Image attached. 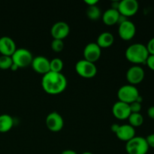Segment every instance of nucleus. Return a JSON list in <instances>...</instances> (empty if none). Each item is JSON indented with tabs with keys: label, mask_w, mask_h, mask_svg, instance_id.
<instances>
[{
	"label": "nucleus",
	"mask_w": 154,
	"mask_h": 154,
	"mask_svg": "<svg viewBox=\"0 0 154 154\" xmlns=\"http://www.w3.org/2000/svg\"><path fill=\"white\" fill-rule=\"evenodd\" d=\"M42 86L44 90L49 94H59L66 90L67 79L61 72L50 71L42 77Z\"/></svg>",
	"instance_id": "f257e3e1"
},
{
	"label": "nucleus",
	"mask_w": 154,
	"mask_h": 154,
	"mask_svg": "<svg viewBox=\"0 0 154 154\" xmlns=\"http://www.w3.org/2000/svg\"><path fill=\"white\" fill-rule=\"evenodd\" d=\"M149 55L150 54L147 47L141 43H135L129 45L125 52L126 58L135 64H145Z\"/></svg>",
	"instance_id": "f03ea898"
},
{
	"label": "nucleus",
	"mask_w": 154,
	"mask_h": 154,
	"mask_svg": "<svg viewBox=\"0 0 154 154\" xmlns=\"http://www.w3.org/2000/svg\"><path fill=\"white\" fill-rule=\"evenodd\" d=\"M126 150L128 154H147L149 146L145 138L135 136L126 142Z\"/></svg>",
	"instance_id": "7ed1b4c3"
},
{
	"label": "nucleus",
	"mask_w": 154,
	"mask_h": 154,
	"mask_svg": "<svg viewBox=\"0 0 154 154\" xmlns=\"http://www.w3.org/2000/svg\"><path fill=\"white\" fill-rule=\"evenodd\" d=\"M139 96V91L137 87L132 84H126L122 86L117 91V97L119 101L127 104L135 102Z\"/></svg>",
	"instance_id": "20e7f679"
},
{
	"label": "nucleus",
	"mask_w": 154,
	"mask_h": 154,
	"mask_svg": "<svg viewBox=\"0 0 154 154\" xmlns=\"http://www.w3.org/2000/svg\"><path fill=\"white\" fill-rule=\"evenodd\" d=\"M13 63L18 66V68H26L31 65L33 60L32 53L26 48H17L11 56Z\"/></svg>",
	"instance_id": "39448f33"
},
{
	"label": "nucleus",
	"mask_w": 154,
	"mask_h": 154,
	"mask_svg": "<svg viewBox=\"0 0 154 154\" xmlns=\"http://www.w3.org/2000/svg\"><path fill=\"white\" fill-rule=\"evenodd\" d=\"M75 70L77 73L85 78H91L97 73V68L94 63H91L86 60H81L75 64Z\"/></svg>",
	"instance_id": "423d86ee"
},
{
	"label": "nucleus",
	"mask_w": 154,
	"mask_h": 154,
	"mask_svg": "<svg viewBox=\"0 0 154 154\" xmlns=\"http://www.w3.org/2000/svg\"><path fill=\"white\" fill-rule=\"evenodd\" d=\"M139 5L136 0H121L120 1L118 11L123 16H133L138 12Z\"/></svg>",
	"instance_id": "0eeeda50"
},
{
	"label": "nucleus",
	"mask_w": 154,
	"mask_h": 154,
	"mask_svg": "<svg viewBox=\"0 0 154 154\" xmlns=\"http://www.w3.org/2000/svg\"><path fill=\"white\" fill-rule=\"evenodd\" d=\"M46 126L53 132H59L64 126L63 117L56 111L50 113L46 117Z\"/></svg>",
	"instance_id": "6e6552de"
},
{
	"label": "nucleus",
	"mask_w": 154,
	"mask_h": 154,
	"mask_svg": "<svg viewBox=\"0 0 154 154\" xmlns=\"http://www.w3.org/2000/svg\"><path fill=\"white\" fill-rule=\"evenodd\" d=\"M118 33L120 38L123 40H131L133 38L136 33V27L133 22L127 20L122 23L119 24Z\"/></svg>",
	"instance_id": "1a4fd4ad"
},
{
	"label": "nucleus",
	"mask_w": 154,
	"mask_h": 154,
	"mask_svg": "<svg viewBox=\"0 0 154 154\" xmlns=\"http://www.w3.org/2000/svg\"><path fill=\"white\" fill-rule=\"evenodd\" d=\"M102 50L101 48L95 42L87 44L84 49V60L94 63L97 61L101 57Z\"/></svg>",
	"instance_id": "9d476101"
},
{
	"label": "nucleus",
	"mask_w": 154,
	"mask_h": 154,
	"mask_svg": "<svg viewBox=\"0 0 154 154\" xmlns=\"http://www.w3.org/2000/svg\"><path fill=\"white\" fill-rule=\"evenodd\" d=\"M144 70L139 66H133L129 68L126 72V79L132 85L138 84L144 80Z\"/></svg>",
	"instance_id": "9b49d317"
},
{
	"label": "nucleus",
	"mask_w": 154,
	"mask_h": 154,
	"mask_svg": "<svg viewBox=\"0 0 154 154\" xmlns=\"http://www.w3.org/2000/svg\"><path fill=\"white\" fill-rule=\"evenodd\" d=\"M70 32V27L67 23L64 21H58L52 26L51 29V35L55 39H61L66 38Z\"/></svg>",
	"instance_id": "f8f14e48"
},
{
	"label": "nucleus",
	"mask_w": 154,
	"mask_h": 154,
	"mask_svg": "<svg viewBox=\"0 0 154 154\" xmlns=\"http://www.w3.org/2000/svg\"><path fill=\"white\" fill-rule=\"evenodd\" d=\"M112 112L114 117L120 120L128 119L131 114V110L129 104L125 103L121 101H117L112 107Z\"/></svg>",
	"instance_id": "ddd939ff"
},
{
	"label": "nucleus",
	"mask_w": 154,
	"mask_h": 154,
	"mask_svg": "<svg viewBox=\"0 0 154 154\" xmlns=\"http://www.w3.org/2000/svg\"><path fill=\"white\" fill-rule=\"evenodd\" d=\"M31 66L36 72L43 75L50 72V60L43 56L33 58Z\"/></svg>",
	"instance_id": "4468645a"
},
{
	"label": "nucleus",
	"mask_w": 154,
	"mask_h": 154,
	"mask_svg": "<svg viewBox=\"0 0 154 154\" xmlns=\"http://www.w3.org/2000/svg\"><path fill=\"white\" fill-rule=\"evenodd\" d=\"M16 49V44L11 38L8 36L0 38V54L11 57Z\"/></svg>",
	"instance_id": "2eb2a0df"
},
{
	"label": "nucleus",
	"mask_w": 154,
	"mask_h": 154,
	"mask_svg": "<svg viewBox=\"0 0 154 154\" xmlns=\"http://www.w3.org/2000/svg\"><path fill=\"white\" fill-rule=\"evenodd\" d=\"M115 134L119 139L127 142L135 136V129L129 124L120 125Z\"/></svg>",
	"instance_id": "dca6fc26"
},
{
	"label": "nucleus",
	"mask_w": 154,
	"mask_h": 154,
	"mask_svg": "<svg viewBox=\"0 0 154 154\" xmlns=\"http://www.w3.org/2000/svg\"><path fill=\"white\" fill-rule=\"evenodd\" d=\"M119 16H120V13H119L118 10L111 8L103 13L102 20L108 26L114 25V24L117 23Z\"/></svg>",
	"instance_id": "f3484780"
},
{
	"label": "nucleus",
	"mask_w": 154,
	"mask_h": 154,
	"mask_svg": "<svg viewBox=\"0 0 154 154\" xmlns=\"http://www.w3.org/2000/svg\"><path fill=\"white\" fill-rule=\"evenodd\" d=\"M114 41V37L113 34L109 32H102L97 38L96 44L102 48H108L113 45Z\"/></svg>",
	"instance_id": "a211bd4d"
},
{
	"label": "nucleus",
	"mask_w": 154,
	"mask_h": 154,
	"mask_svg": "<svg viewBox=\"0 0 154 154\" xmlns=\"http://www.w3.org/2000/svg\"><path fill=\"white\" fill-rule=\"evenodd\" d=\"M14 120L9 114L0 115V132H7L13 127Z\"/></svg>",
	"instance_id": "6ab92c4d"
},
{
	"label": "nucleus",
	"mask_w": 154,
	"mask_h": 154,
	"mask_svg": "<svg viewBox=\"0 0 154 154\" xmlns=\"http://www.w3.org/2000/svg\"><path fill=\"white\" fill-rule=\"evenodd\" d=\"M129 125L135 127L141 126L144 123V117L141 115V113H131L129 117H128Z\"/></svg>",
	"instance_id": "aec40b11"
},
{
	"label": "nucleus",
	"mask_w": 154,
	"mask_h": 154,
	"mask_svg": "<svg viewBox=\"0 0 154 154\" xmlns=\"http://www.w3.org/2000/svg\"><path fill=\"white\" fill-rule=\"evenodd\" d=\"M87 15L90 20H96L101 17V10L96 5H90L87 7Z\"/></svg>",
	"instance_id": "412c9836"
},
{
	"label": "nucleus",
	"mask_w": 154,
	"mask_h": 154,
	"mask_svg": "<svg viewBox=\"0 0 154 154\" xmlns=\"http://www.w3.org/2000/svg\"><path fill=\"white\" fill-rule=\"evenodd\" d=\"M63 68V62L60 58H54L50 60V71L54 72H61Z\"/></svg>",
	"instance_id": "4be33fe9"
},
{
	"label": "nucleus",
	"mask_w": 154,
	"mask_h": 154,
	"mask_svg": "<svg viewBox=\"0 0 154 154\" xmlns=\"http://www.w3.org/2000/svg\"><path fill=\"white\" fill-rule=\"evenodd\" d=\"M13 64V60L10 56H0V69H8Z\"/></svg>",
	"instance_id": "5701e85b"
},
{
	"label": "nucleus",
	"mask_w": 154,
	"mask_h": 154,
	"mask_svg": "<svg viewBox=\"0 0 154 154\" xmlns=\"http://www.w3.org/2000/svg\"><path fill=\"white\" fill-rule=\"evenodd\" d=\"M51 46L53 51H54L55 52H60L64 48V42L61 39L54 38V40L51 42Z\"/></svg>",
	"instance_id": "b1692460"
},
{
	"label": "nucleus",
	"mask_w": 154,
	"mask_h": 154,
	"mask_svg": "<svg viewBox=\"0 0 154 154\" xmlns=\"http://www.w3.org/2000/svg\"><path fill=\"white\" fill-rule=\"evenodd\" d=\"M131 113H140L141 110V103L138 102L137 101L129 104Z\"/></svg>",
	"instance_id": "393cba45"
},
{
	"label": "nucleus",
	"mask_w": 154,
	"mask_h": 154,
	"mask_svg": "<svg viewBox=\"0 0 154 154\" xmlns=\"http://www.w3.org/2000/svg\"><path fill=\"white\" fill-rule=\"evenodd\" d=\"M147 49L150 55H154V37L152 38L147 45Z\"/></svg>",
	"instance_id": "a878e982"
},
{
	"label": "nucleus",
	"mask_w": 154,
	"mask_h": 154,
	"mask_svg": "<svg viewBox=\"0 0 154 154\" xmlns=\"http://www.w3.org/2000/svg\"><path fill=\"white\" fill-rule=\"evenodd\" d=\"M145 64H147L149 69L154 71V55H149Z\"/></svg>",
	"instance_id": "bb28decb"
},
{
	"label": "nucleus",
	"mask_w": 154,
	"mask_h": 154,
	"mask_svg": "<svg viewBox=\"0 0 154 154\" xmlns=\"http://www.w3.org/2000/svg\"><path fill=\"white\" fill-rule=\"evenodd\" d=\"M145 138L149 147H153V148H154V133L150 134Z\"/></svg>",
	"instance_id": "cd10ccee"
},
{
	"label": "nucleus",
	"mask_w": 154,
	"mask_h": 154,
	"mask_svg": "<svg viewBox=\"0 0 154 154\" xmlns=\"http://www.w3.org/2000/svg\"><path fill=\"white\" fill-rule=\"evenodd\" d=\"M147 115L150 118L154 120V106H150L147 109Z\"/></svg>",
	"instance_id": "c85d7f7f"
},
{
	"label": "nucleus",
	"mask_w": 154,
	"mask_h": 154,
	"mask_svg": "<svg viewBox=\"0 0 154 154\" xmlns=\"http://www.w3.org/2000/svg\"><path fill=\"white\" fill-rule=\"evenodd\" d=\"M119 4H120V2L119 1H114L111 2V8L116 9V10H118Z\"/></svg>",
	"instance_id": "c756f323"
},
{
	"label": "nucleus",
	"mask_w": 154,
	"mask_h": 154,
	"mask_svg": "<svg viewBox=\"0 0 154 154\" xmlns=\"http://www.w3.org/2000/svg\"><path fill=\"white\" fill-rule=\"evenodd\" d=\"M85 2L88 5V6L94 5L97 4L98 0H86Z\"/></svg>",
	"instance_id": "7c9ffc66"
},
{
	"label": "nucleus",
	"mask_w": 154,
	"mask_h": 154,
	"mask_svg": "<svg viewBox=\"0 0 154 154\" xmlns=\"http://www.w3.org/2000/svg\"><path fill=\"white\" fill-rule=\"evenodd\" d=\"M119 126H120V125H119V124H117V123H114V124L111 125V131H112V132H114V133H115V132H117V129H118Z\"/></svg>",
	"instance_id": "2f4dec72"
},
{
	"label": "nucleus",
	"mask_w": 154,
	"mask_h": 154,
	"mask_svg": "<svg viewBox=\"0 0 154 154\" xmlns=\"http://www.w3.org/2000/svg\"><path fill=\"white\" fill-rule=\"evenodd\" d=\"M61 154H78L73 150H65L62 152Z\"/></svg>",
	"instance_id": "473e14b6"
},
{
	"label": "nucleus",
	"mask_w": 154,
	"mask_h": 154,
	"mask_svg": "<svg viewBox=\"0 0 154 154\" xmlns=\"http://www.w3.org/2000/svg\"><path fill=\"white\" fill-rule=\"evenodd\" d=\"M18 69H19V68H18V66H17L16 64H14V63H13V64H12V66H11V68H10L11 70H12V71H17Z\"/></svg>",
	"instance_id": "72a5a7b5"
},
{
	"label": "nucleus",
	"mask_w": 154,
	"mask_h": 154,
	"mask_svg": "<svg viewBox=\"0 0 154 154\" xmlns=\"http://www.w3.org/2000/svg\"><path fill=\"white\" fill-rule=\"evenodd\" d=\"M81 154H93V153H90V152H84V153H82Z\"/></svg>",
	"instance_id": "f704fd0d"
}]
</instances>
